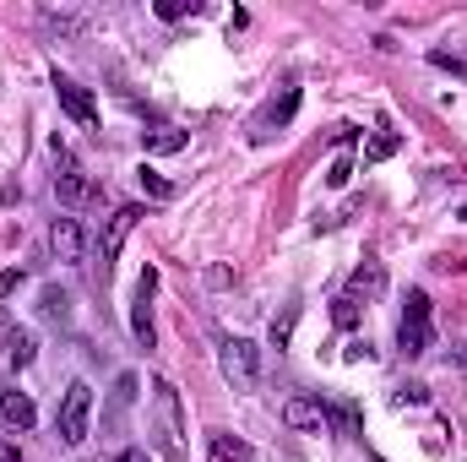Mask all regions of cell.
Returning <instances> with one entry per match:
<instances>
[{
  "mask_svg": "<svg viewBox=\"0 0 467 462\" xmlns=\"http://www.w3.org/2000/svg\"><path fill=\"white\" fill-rule=\"evenodd\" d=\"M358 316H364V305H358V299H348V294H337V305H332V321H337L343 332H353V327H358Z\"/></svg>",
  "mask_w": 467,
  "mask_h": 462,
  "instance_id": "obj_21",
  "label": "cell"
},
{
  "mask_svg": "<svg viewBox=\"0 0 467 462\" xmlns=\"http://www.w3.org/2000/svg\"><path fill=\"white\" fill-rule=\"evenodd\" d=\"M457 218H462V224H467V207H462V213H457Z\"/></svg>",
  "mask_w": 467,
  "mask_h": 462,
  "instance_id": "obj_29",
  "label": "cell"
},
{
  "mask_svg": "<svg viewBox=\"0 0 467 462\" xmlns=\"http://www.w3.org/2000/svg\"><path fill=\"white\" fill-rule=\"evenodd\" d=\"M223 375H229L239 392H250V386L261 381V359H255V343H244V338H229V343H223Z\"/></svg>",
  "mask_w": 467,
  "mask_h": 462,
  "instance_id": "obj_5",
  "label": "cell"
},
{
  "mask_svg": "<svg viewBox=\"0 0 467 462\" xmlns=\"http://www.w3.org/2000/svg\"><path fill=\"white\" fill-rule=\"evenodd\" d=\"M49 88H55L60 110L77 120L82 131H99V104H93V93H88L82 82H71V77H60V71H55V77H49Z\"/></svg>",
  "mask_w": 467,
  "mask_h": 462,
  "instance_id": "obj_3",
  "label": "cell"
},
{
  "mask_svg": "<svg viewBox=\"0 0 467 462\" xmlns=\"http://www.w3.org/2000/svg\"><path fill=\"white\" fill-rule=\"evenodd\" d=\"M115 462H152V457H147V452H136V446H130V452H119Z\"/></svg>",
  "mask_w": 467,
  "mask_h": 462,
  "instance_id": "obj_27",
  "label": "cell"
},
{
  "mask_svg": "<svg viewBox=\"0 0 467 462\" xmlns=\"http://www.w3.org/2000/svg\"><path fill=\"white\" fill-rule=\"evenodd\" d=\"M283 425H294V430H327V408L310 403V397H288L283 403Z\"/></svg>",
  "mask_w": 467,
  "mask_h": 462,
  "instance_id": "obj_12",
  "label": "cell"
},
{
  "mask_svg": "<svg viewBox=\"0 0 467 462\" xmlns=\"http://www.w3.org/2000/svg\"><path fill=\"white\" fill-rule=\"evenodd\" d=\"M430 343H435L430 294H424V289H413V294H408V310H402V321H397V348H402L408 359H419V353H430Z\"/></svg>",
  "mask_w": 467,
  "mask_h": 462,
  "instance_id": "obj_2",
  "label": "cell"
},
{
  "mask_svg": "<svg viewBox=\"0 0 467 462\" xmlns=\"http://www.w3.org/2000/svg\"><path fill=\"white\" fill-rule=\"evenodd\" d=\"M196 11H202L196 0H158V16L163 22H180V16H196Z\"/></svg>",
  "mask_w": 467,
  "mask_h": 462,
  "instance_id": "obj_22",
  "label": "cell"
},
{
  "mask_svg": "<svg viewBox=\"0 0 467 462\" xmlns=\"http://www.w3.org/2000/svg\"><path fill=\"white\" fill-rule=\"evenodd\" d=\"M136 180H141V191H147V196H152V202H169V196H174V185H169V180H163V174H158V169H147V163H141V169H136Z\"/></svg>",
  "mask_w": 467,
  "mask_h": 462,
  "instance_id": "obj_17",
  "label": "cell"
},
{
  "mask_svg": "<svg viewBox=\"0 0 467 462\" xmlns=\"http://www.w3.org/2000/svg\"><path fill=\"white\" fill-rule=\"evenodd\" d=\"M55 152H60V174H55V202H60V207H88V202H93V180H88V174H82V169H77V163L66 158V147H60V142H55Z\"/></svg>",
  "mask_w": 467,
  "mask_h": 462,
  "instance_id": "obj_4",
  "label": "cell"
},
{
  "mask_svg": "<svg viewBox=\"0 0 467 462\" xmlns=\"http://www.w3.org/2000/svg\"><path fill=\"white\" fill-rule=\"evenodd\" d=\"M348 180H353V158H348V152H343V158L332 163V174H327V185H337V191H343Z\"/></svg>",
  "mask_w": 467,
  "mask_h": 462,
  "instance_id": "obj_25",
  "label": "cell"
},
{
  "mask_svg": "<svg viewBox=\"0 0 467 462\" xmlns=\"http://www.w3.org/2000/svg\"><path fill=\"white\" fill-rule=\"evenodd\" d=\"M152 289H158V272L147 267V272L136 278V305H130V332H136L141 348H152Z\"/></svg>",
  "mask_w": 467,
  "mask_h": 462,
  "instance_id": "obj_6",
  "label": "cell"
},
{
  "mask_svg": "<svg viewBox=\"0 0 467 462\" xmlns=\"http://www.w3.org/2000/svg\"><path fill=\"white\" fill-rule=\"evenodd\" d=\"M0 419L11 425V430H33V397L27 392H0Z\"/></svg>",
  "mask_w": 467,
  "mask_h": 462,
  "instance_id": "obj_13",
  "label": "cell"
},
{
  "mask_svg": "<svg viewBox=\"0 0 467 462\" xmlns=\"http://www.w3.org/2000/svg\"><path fill=\"white\" fill-rule=\"evenodd\" d=\"M397 147H402V136H397V131H380V136H375V142L364 147V163H386V158H391Z\"/></svg>",
  "mask_w": 467,
  "mask_h": 462,
  "instance_id": "obj_16",
  "label": "cell"
},
{
  "mask_svg": "<svg viewBox=\"0 0 467 462\" xmlns=\"http://www.w3.org/2000/svg\"><path fill=\"white\" fill-rule=\"evenodd\" d=\"M33 353H38V343H33L27 327H11V332H5V359H11V370H27Z\"/></svg>",
  "mask_w": 467,
  "mask_h": 462,
  "instance_id": "obj_15",
  "label": "cell"
},
{
  "mask_svg": "<svg viewBox=\"0 0 467 462\" xmlns=\"http://www.w3.org/2000/svg\"><path fill=\"white\" fill-rule=\"evenodd\" d=\"M397 403H430V392H424V386H402Z\"/></svg>",
  "mask_w": 467,
  "mask_h": 462,
  "instance_id": "obj_26",
  "label": "cell"
},
{
  "mask_svg": "<svg viewBox=\"0 0 467 462\" xmlns=\"http://www.w3.org/2000/svg\"><path fill=\"white\" fill-rule=\"evenodd\" d=\"M299 110V88H283V99H272L261 115H255V136H272V131H283L288 120Z\"/></svg>",
  "mask_w": 467,
  "mask_h": 462,
  "instance_id": "obj_10",
  "label": "cell"
},
{
  "mask_svg": "<svg viewBox=\"0 0 467 462\" xmlns=\"http://www.w3.org/2000/svg\"><path fill=\"white\" fill-rule=\"evenodd\" d=\"M88 419H93V386L88 381H71L66 397H60V414H55L60 446H82L88 441Z\"/></svg>",
  "mask_w": 467,
  "mask_h": 462,
  "instance_id": "obj_1",
  "label": "cell"
},
{
  "mask_svg": "<svg viewBox=\"0 0 467 462\" xmlns=\"http://www.w3.org/2000/svg\"><path fill=\"white\" fill-rule=\"evenodd\" d=\"M49 250H55V261H82V224L77 218H55L49 224Z\"/></svg>",
  "mask_w": 467,
  "mask_h": 462,
  "instance_id": "obj_9",
  "label": "cell"
},
{
  "mask_svg": "<svg viewBox=\"0 0 467 462\" xmlns=\"http://www.w3.org/2000/svg\"><path fill=\"white\" fill-rule=\"evenodd\" d=\"M207 446H213V457H218V462H255V452H250L239 436H229V430H213V436H207Z\"/></svg>",
  "mask_w": 467,
  "mask_h": 462,
  "instance_id": "obj_14",
  "label": "cell"
},
{
  "mask_svg": "<svg viewBox=\"0 0 467 462\" xmlns=\"http://www.w3.org/2000/svg\"><path fill=\"white\" fill-rule=\"evenodd\" d=\"M348 299H358V305H369V299H380L386 294V267L375 261V256H364V267L348 278V289H343Z\"/></svg>",
  "mask_w": 467,
  "mask_h": 462,
  "instance_id": "obj_8",
  "label": "cell"
},
{
  "mask_svg": "<svg viewBox=\"0 0 467 462\" xmlns=\"http://www.w3.org/2000/svg\"><path fill=\"white\" fill-rule=\"evenodd\" d=\"M0 327H5V310H0Z\"/></svg>",
  "mask_w": 467,
  "mask_h": 462,
  "instance_id": "obj_30",
  "label": "cell"
},
{
  "mask_svg": "<svg viewBox=\"0 0 467 462\" xmlns=\"http://www.w3.org/2000/svg\"><path fill=\"white\" fill-rule=\"evenodd\" d=\"M44 27L60 33V38H77V33H82V16H71V11H44Z\"/></svg>",
  "mask_w": 467,
  "mask_h": 462,
  "instance_id": "obj_19",
  "label": "cell"
},
{
  "mask_svg": "<svg viewBox=\"0 0 467 462\" xmlns=\"http://www.w3.org/2000/svg\"><path fill=\"white\" fill-rule=\"evenodd\" d=\"M38 310H44L49 321H71V299H66L60 289H44V299H38Z\"/></svg>",
  "mask_w": 467,
  "mask_h": 462,
  "instance_id": "obj_20",
  "label": "cell"
},
{
  "mask_svg": "<svg viewBox=\"0 0 467 462\" xmlns=\"http://www.w3.org/2000/svg\"><path fill=\"white\" fill-rule=\"evenodd\" d=\"M0 462H22V452H16V446H11V452H0Z\"/></svg>",
  "mask_w": 467,
  "mask_h": 462,
  "instance_id": "obj_28",
  "label": "cell"
},
{
  "mask_svg": "<svg viewBox=\"0 0 467 462\" xmlns=\"http://www.w3.org/2000/svg\"><path fill=\"white\" fill-rule=\"evenodd\" d=\"M158 408H163V446L169 452H180V392L169 386V381H158Z\"/></svg>",
  "mask_w": 467,
  "mask_h": 462,
  "instance_id": "obj_11",
  "label": "cell"
},
{
  "mask_svg": "<svg viewBox=\"0 0 467 462\" xmlns=\"http://www.w3.org/2000/svg\"><path fill=\"white\" fill-rule=\"evenodd\" d=\"M147 147H152V152H180V147H185V131H174V125H169V131H158Z\"/></svg>",
  "mask_w": 467,
  "mask_h": 462,
  "instance_id": "obj_23",
  "label": "cell"
},
{
  "mask_svg": "<svg viewBox=\"0 0 467 462\" xmlns=\"http://www.w3.org/2000/svg\"><path fill=\"white\" fill-rule=\"evenodd\" d=\"M294 321H299V305H288V310H283V316L272 321V348H277V353L294 343Z\"/></svg>",
  "mask_w": 467,
  "mask_h": 462,
  "instance_id": "obj_18",
  "label": "cell"
},
{
  "mask_svg": "<svg viewBox=\"0 0 467 462\" xmlns=\"http://www.w3.org/2000/svg\"><path fill=\"white\" fill-rule=\"evenodd\" d=\"M22 283H27V272H22V267H5V272H0V299H11Z\"/></svg>",
  "mask_w": 467,
  "mask_h": 462,
  "instance_id": "obj_24",
  "label": "cell"
},
{
  "mask_svg": "<svg viewBox=\"0 0 467 462\" xmlns=\"http://www.w3.org/2000/svg\"><path fill=\"white\" fill-rule=\"evenodd\" d=\"M141 224V207H115V218H109V229H104V239H99V256H104V278H109V267H115L119 245L130 239V229Z\"/></svg>",
  "mask_w": 467,
  "mask_h": 462,
  "instance_id": "obj_7",
  "label": "cell"
}]
</instances>
